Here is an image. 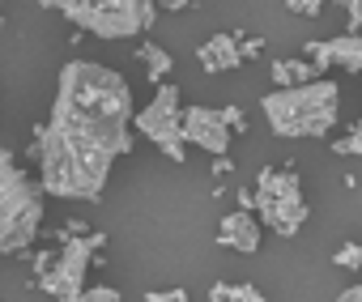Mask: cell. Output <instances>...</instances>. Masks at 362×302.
<instances>
[{"label": "cell", "mask_w": 362, "mask_h": 302, "mask_svg": "<svg viewBox=\"0 0 362 302\" xmlns=\"http://www.w3.org/2000/svg\"><path fill=\"white\" fill-rule=\"evenodd\" d=\"M39 183L56 200H103L115 158L132 154L136 107L128 81L94 60H69L56 77L52 119L39 123Z\"/></svg>", "instance_id": "6da1fadb"}, {"label": "cell", "mask_w": 362, "mask_h": 302, "mask_svg": "<svg viewBox=\"0 0 362 302\" xmlns=\"http://www.w3.org/2000/svg\"><path fill=\"white\" fill-rule=\"evenodd\" d=\"M260 115L281 140H320L341 119V85L324 77L294 90H269L260 98Z\"/></svg>", "instance_id": "7a4b0ae2"}, {"label": "cell", "mask_w": 362, "mask_h": 302, "mask_svg": "<svg viewBox=\"0 0 362 302\" xmlns=\"http://www.w3.org/2000/svg\"><path fill=\"white\" fill-rule=\"evenodd\" d=\"M43 183H35L13 149H0V251L30 255L35 238L43 234Z\"/></svg>", "instance_id": "3957f363"}, {"label": "cell", "mask_w": 362, "mask_h": 302, "mask_svg": "<svg viewBox=\"0 0 362 302\" xmlns=\"http://www.w3.org/2000/svg\"><path fill=\"white\" fill-rule=\"evenodd\" d=\"M47 9H56L64 22L77 30H90L94 39H136L158 22L153 0H43Z\"/></svg>", "instance_id": "277c9868"}, {"label": "cell", "mask_w": 362, "mask_h": 302, "mask_svg": "<svg viewBox=\"0 0 362 302\" xmlns=\"http://www.w3.org/2000/svg\"><path fill=\"white\" fill-rule=\"evenodd\" d=\"M256 217L277 238H294L307 226L311 209H307L303 179L294 167H264L256 175Z\"/></svg>", "instance_id": "5b68a950"}, {"label": "cell", "mask_w": 362, "mask_h": 302, "mask_svg": "<svg viewBox=\"0 0 362 302\" xmlns=\"http://www.w3.org/2000/svg\"><path fill=\"white\" fill-rule=\"evenodd\" d=\"M136 132L145 140H153L170 162L188 158V140H184V98H179V85H158V94L136 111Z\"/></svg>", "instance_id": "8992f818"}, {"label": "cell", "mask_w": 362, "mask_h": 302, "mask_svg": "<svg viewBox=\"0 0 362 302\" xmlns=\"http://www.w3.org/2000/svg\"><path fill=\"white\" fill-rule=\"evenodd\" d=\"M98 251H94V243L90 238H73V243H64L60 247V255H56V264H52V272L43 277V281H30L35 289H43V294H52L56 302H64V298H77L81 289H86V272H90V260H94Z\"/></svg>", "instance_id": "52a82bcc"}, {"label": "cell", "mask_w": 362, "mask_h": 302, "mask_svg": "<svg viewBox=\"0 0 362 302\" xmlns=\"http://www.w3.org/2000/svg\"><path fill=\"white\" fill-rule=\"evenodd\" d=\"M184 140L197 145V149H205L209 158H230L226 149H230L235 132H230V123H226V115L218 107L192 102V107H184Z\"/></svg>", "instance_id": "ba28073f"}, {"label": "cell", "mask_w": 362, "mask_h": 302, "mask_svg": "<svg viewBox=\"0 0 362 302\" xmlns=\"http://www.w3.org/2000/svg\"><path fill=\"white\" fill-rule=\"evenodd\" d=\"M303 56L328 73V68H345V73H362V35H337V39H311L303 43Z\"/></svg>", "instance_id": "9c48e42d"}, {"label": "cell", "mask_w": 362, "mask_h": 302, "mask_svg": "<svg viewBox=\"0 0 362 302\" xmlns=\"http://www.w3.org/2000/svg\"><path fill=\"white\" fill-rule=\"evenodd\" d=\"M260 217L256 213H243V209H235V213H226L222 217V226H218V243L226 247V251H239V255H256L260 251Z\"/></svg>", "instance_id": "30bf717a"}, {"label": "cell", "mask_w": 362, "mask_h": 302, "mask_svg": "<svg viewBox=\"0 0 362 302\" xmlns=\"http://www.w3.org/2000/svg\"><path fill=\"white\" fill-rule=\"evenodd\" d=\"M239 43H243V35H214V39H205V43L197 47V64H201L205 73H230V68L243 64Z\"/></svg>", "instance_id": "8fae6325"}, {"label": "cell", "mask_w": 362, "mask_h": 302, "mask_svg": "<svg viewBox=\"0 0 362 302\" xmlns=\"http://www.w3.org/2000/svg\"><path fill=\"white\" fill-rule=\"evenodd\" d=\"M273 81L277 90H294V85H311V81H324V73L307 60V56H290V60H273Z\"/></svg>", "instance_id": "7c38bea8"}, {"label": "cell", "mask_w": 362, "mask_h": 302, "mask_svg": "<svg viewBox=\"0 0 362 302\" xmlns=\"http://www.w3.org/2000/svg\"><path fill=\"white\" fill-rule=\"evenodd\" d=\"M136 60H141V68H145V77L158 85V81H166L170 77V68H175V60H170V52L166 47H158V43H141L136 47Z\"/></svg>", "instance_id": "4fadbf2b"}, {"label": "cell", "mask_w": 362, "mask_h": 302, "mask_svg": "<svg viewBox=\"0 0 362 302\" xmlns=\"http://www.w3.org/2000/svg\"><path fill=\"white\" fill-rule=\"evenodd\" d=\"M332 154H341V158H362V119H354L349 132H345L341 140H332Z\"/></svg>", "instance_id": "5bb4252c"}, {"label": "cell", "mask_w": 362, "mask_h": 302, "mask_svg": "<svg viewBox=\"0 0 362 302\" xmlns=\"http://www.w3.org/2000/svg\"><path fill=\"white\" fill-rule=\"evenodd\" d=\"M332 264L345 268V272H362V243H341L332 251Z\"/></svg>", "instance_id": "9a60e30c"}, {"label": "cell", "mask_w": 362, "mask_h": 302, "mask_svg": "<svg viewBox=\"0 0 362 302\" xmlns=\"http://www.w3.org/2000/svg\"><path fill=\"white\" fill-rule=\"evenodd\" d=\"M64 302H124V294L115 285H90V289H81L77 298H64Z\"/></svg>", "instance_id": "2e32d148"}, {"label": "cell", "mask_w": 362, "mask_h": 302, "mask_svg": "<svg viewBox=\"0 0 362 302\" xmlns=\"http://www.w3.org/2000/svg\"><path fill=\"white\" fill-rule=\"evenodd\" d=\"M145 302H192V298H188L184 285H170V289H149Z\"/></svg>", "instance_id": "e0dca14e"}, {"label": "cell", "mask_w": 362, "mask_h": 302, "mask_svg": "<svg viewBox=\"0 0 362 302\" xmlns=\"http://www.w3.org/2000/svg\"><path fill=\"white\" fill-rule=\"evenodd\" d=\"M56 255H60V251H30V268H35V281H43V277L52 272Z\"/></svg>", "instance_id": "ac0fdd59"}, {"label": "cell", "mask_w": 362, "mask_h": 302, "mask_svg": "<svg viewBox=\"0 0 362 302\" xmlns=\"http://www.w3.org/2000/svg\"><path fill=\"white\" fill-rule=\"evenodd\" d=\"M226 302H269V298H264L256 285L243 281V285H230V298H226Z\"/></svg>", "instance_id": "d6986e66"}, {"label": "cell", "mask_w": 362, "mask_h": 302, "mask_svg": "<svg viewBox=\"0 0 362 302\" xmlns=\"http://www.w3.org/2000/svg\"><path fill=\"white\" fill-rule=\"evenodd\" d=\"M286 9H290V13H298V18H320V13H324L320 0H286Z\"/></svg>", "instance_id": "ffe728a7"}, {"label": "cell", "mask_w": 362, "mask_h": 302, "mask_svg": "<svg viewBox=\"0 0 362 302\" xmlns=\"http://www.w3.org/2000/svg\"><path fill=\"white\" fill-rule=\"evenodd\" d=\"M345 13H349V30L345 35H362V0H345Z\"/></svg>", "instance_id": "44dd1931"}, {"label": "cell", "mask_w": 362, "mask_h": 302, "mask_svg": "<svg viewBox=\"0 0 362 302\" xmlns=\"http://www.w3.org/2000/svg\"><path fill=\"white\" fill-rule=\"evenodd\" d=\"M222 115H226V123H230V132L239 136V132H247V115L239 111V107H222Z\"/></svg>", "instance_id": "7402d4cb"}, {"label": "cell", "mask_w": 362, "mask_h": 302, "mask_svg": "<svg viewBox=\"0 0 362 302\" xmlns=\"http://www.w3.org/2000/svg\"><path fill=\"white\" fill-rule=\"evenodd\" d=\"M239 52H243V64H247V60H260V52H264V39H247V35H243Z\"/></svg>", "instance_id": "603a6c76"}, {"label": "cell", "mask_w": 362, "mask_h": 302, "mask_svg": "<svg viewBox=\"0 0 362 302\" xmlns=\"http://www.w3.org/2000/svg\"><path fill=\"white\" fill-rule=\"evenodd\" d=\"M239 209L243 213H256V188H239Z\"/></svg>", "instance_id": "cb8c5ba5"}, {"label": "cell", "mask_w": 362, "mask_h": 302, "mask_svg": "<svg viewBox=\"0 0 362 302\" xmlns=\"http://www.w3.org/2000/svg\"><path fill=\"white\" fill-rule=\"evenodd\" d=\"M226 298H230V285L226 281H214L209 285V302H226Z\"/></svg>", "instance_id": "d4e9b609"}, {"label": "cell", "mask_w": 362, "mask_h": 302, "mask_svg": "<svg viewBox=\"0 0 362 302\" xmlns=\"http://www.w3.org/2000/svg\"><path fill=\"white\" fill-rule=\"evenodd\" d=\"M332 302H362V285H345Z\"/></svg>", "instance_id": "484cf974"}, {"label": "cell", "mask_w": 362, "mask_h": 302, "mask_svg": "<svg viewBox=\"0 0 362 302\" xmlns=\"http://www.w3.org/2000/svg\"><path fill=\"white\" fill-rule=\"evenodd\" d=\"M214 175L222 179V175H235V162L230 158H214Z\"/></svg>", "instance_id": "4316f807"}]
</instances>
